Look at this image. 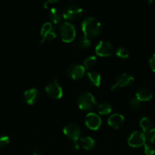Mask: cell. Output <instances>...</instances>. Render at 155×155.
I'll return each mask as SVG.
<instances>
[{
    "mask_svg": "<svg viewBox=\"0 0 155 155\" xmlns=\"http://www.w3.org/2000/svg\"><path fill=\"white\" fill-rule=\"evenodd\" d=\"M81 30L87 37L94 38L101 33L102 26L95 17L89 16L85 18L81 22Z\"/></svg>",
    "mask_w": 155,
    "mask_h": 155,
    "instance_id": "1",
    "label": "cell"
},
{
    "mask_svg": "<svg viewBox=\"0 0 155 155\" xmlns=\"http://www.w3.org/2000/svg\"><path fill=\"white\" fill-rule=\"evenodd\" d=\"M77 103L78 107L84 110H92L97 105V101L94 95L89 92H81L78 97Z\"/></svg>",
    "mask_w": 155,
    "mask_h": 155,
    "instance_id": "2",
    "label": "cell"
},
{
    "mask_svg": "<svg viewBox=\"0 0 155 155\" xmlns=\"http://www.w3.org/2000/svg\"><path fill=\"white\" fill-rule=\"evenodd\" d=\"M59 33L62 40L65 42H71L75 39V27L70 22L61 23L59 25Z\"/></svg>",
    "mask_w": 155,
    "mask_h": 155,
    "instance_id": "3",
    "label": "cell"
},
{
    "mask_svg": "<svg viewBox=\"0 0 155 155\" xmlns=\"http://www.w3.org/2000/svg\"><path fill=\"white\" fill-rule=\"evenodd\" d=\"M46 92L52 98L59 99L62 98L63 95V89L60 86L56 78H54L51 82L48 83L45 87Z\"/></svg>",
    "mask_w": 155,
    "mask_h": 155,
    "instance_id": "4",
    "label": "cell"
},
{
    "mask_svg": "<svg viewBox=\"0 0 155 155\" xmlns=\"http://www.w3.org/2000/svg\"><path fill=\"white\" fill-rule=\"evenodd\" d=\"M63 133L65 136L71 139L73 143H78L81 133L80 127L74 123H69L66 124L63 128Z\"/></svg>",
    "mask_w": 155,
    "mask_h": 155,
    "instance_id": "5",
    "label": "cell"
},
{
    "mask_svg": "<svg viewBox=\"0 0 155 155\" xmlns=\"http://www.w3.org/2000/svg\"><path fill=\"white\" fill-rule=\"evenodd\" d=\"M83 13V9L81 7L77 5L71 4L67 6L62 13L63 18L68 21H74L78 19Z\"/></svg>",
    "mask_w": 155,
    "mask_h": 155,
    "instance_id": "6",
    "label": "cell"
},
{
    "mask_svg": "<svg viewBox=\"0 0 155 155\" xmlns=\"http://www.w3.org/2000/svg\"><path fill=\"white\" fill-rule=\"evenodd\" d=\"M40 35L42 37L40 39L41 43L55 39L56 36V30L53 24L50 22L44 23L41 27Z\"/></svg>",
    "mask_w": 155,
    "mask_h": 155,
    "instance_id": "7",
    "label": "cell"
},
{
    "mask_svg": "<svg viewBox=\"0 0 155 155\" xmlns=\"http://www.w3.org/2000/svg\"><path fill=\"white\" fill-rule=\"evenodd\" d=\"M67 74L73 80H79L84 75L85 68L80 64H71L67 68Z\"/></svg>",
    "mask_w": 155,
    "mask_h": 155,
    "instance_id": "8",
    "label": "cell"
},
{
    "mask_svg": "<svg viewBox=\"0 0 155 155\" xmlns=\"http://www.w3.org/2000/svg\"><path fill=\"white\" fill-rule=\"evenodd\" d=\"M145 142V135L143 132L138 130L132 132L128 138V144L132 147H140L144 145Z\"/></svg>",
    "mask_w": 155,
    "mask_h": 155,
    "instance_id": "9",
    "label": "cell"
},
{
    "mask_svg": "<svg viewBox=\"0 0 155 155\" xmlns=\"http://www.w3.org/2000/svg\"><path fill=\"white\" fill-rule=\"evenodd\" d=\"M95 51L96 54H98L99 56L106 57V56H109L112 54L113 48H112V45L109 41L101 40L96 45Z\"/></svg>",
    "mask_w": 155,
    "mask_h": 155,
    "instance_id": "10",
    "label": "cell"
},
{
    "mask_svg": "<svg viewBox=\"0 0 155 155\" xmlns=\"http://www.w3.org/2000/svg\"><path fill=\"white\" fill-rule=\"evenodd\" d=\"M134 82V77L132 74H129V73H123V74H120L118 77L116 78L115 83L111 87V89H116L118 87H126V86H130Z\"/></svg>",
    "mask_w": 155,
    "mask_h": 155,
    "instance_id": "11",
    "label": "cell"
},
{
    "mask_svg": "<svg viewBox=\"0 0 155 155\" xmlns=\"http://www.w3.org/2000/svg\"><path fill=\"white\" fill-rule=\"evenodd\" d=\"M101 124L102 121L100 117L94 112H90L85 117V124L88 128L93 130H96L100 128Z\"/></svg>",
    "mask_w": 155,
    "mask_h": 155,
    "instance_id": "12",
    "label": "cell"
},
{
    "mask_svg": "<svg viewBox=\"0 0 155 155\" xmlns=\"http://www.w3.org/2000/svg\"><path fill=\"white\" fill-rule=\"evenodd\" d=\"M39 91L36 88H31L26 90L24 93V99L27 104H33L39 99Z\"/></svg>",
    "mask_w": 155,
    "mask_h": 155,
    "instance_id": "13",
    "label": "cell"
},
{
    "mask_svg": "<svg viewBox=\"0 0 155 155\" xmlns=\"http://www.w3.org/2000/svg\"><path fill=\"white\" fill-rule=\"evenodd\" d=\"M135 96L140 101H148L153 97V92L147 87H140L137 89Z\"/></svg>",
    "mask_w": 155,
    "mask_h": 155,
    "instance_id": "14",
    "label": "cell"
},
{
    "mask_svg": "<svg viewBox=\"0 0 155 155\" xmlns=\"http://www.w3.org/2000/svg\"><path fill=\"white\" fill-rule=\"evenodd\" d=\"M124 117L119 113H114L111 114L108 118V124L113 128L118 129L122 127L124 123Z\"/></svg>",
    "mask_w": 155,
    "mask_h": 155,
    "instance_id": "15",
    "label": "cell"
},
{
    "mask_svg": "<svg viewBox=\"0 0 155 155\" xmlns=\"http://www.w3.org/2000/svg\"><path fill=\"white\" fill-rule=\"evenodd\" d=\"M87 77H88V81L90 82L91 85L96 86V87L100 86V83H101V76L97 71H89V72L87 73Z\"/></svg>",
    "mask_w": 155,
    "mask_h": 155,
    "instance_id": "16",
    "label": "cell"
},
{
    "mask_svg": "<svg viewBox=\"0 0 155 155\" xmlns=\"http://www.w3.org/2000/svg\"><path fill=\"white\" fill-rule=\"evenodd\" d=\"M49 18H50L52 22L54 24H59L61 22L62 18V14L61 13L60 10L56 7H53L50 8V12H49Z\"/></svg>",
    "mask_w": 155,
    "mask_h": 155,
    "instance_id": "17",
    "label": "cell"
},
{
    "mask_svg": "<svg viewBox=\"0 0 155 155\" xmlns=\"http://www.w3.org/2000/svg\"><path fill=\"white\" fill-rule=\"evenodd\" d=\"M81 144L86 150H91L95 146V141L91 136H84L81 139Z\"/></svg>",
    "mask_w": 155,
    "mask_h": 155,
    "instance_id": "18",
    "label": "cell"
},
{
    "mask_svg": "<svg viewBox=\"0 0 155 155\" xmlns=\"http://www.w3.org/2000/svg\"><path fill=\"white\" fill-rule=\"evenodd\" d=\"M112 110V105L107 101H103L97 106V111L100 114H108Z\"/></svg>",
    "mask_w": 155,
    "mask_h": 155,
    "instance_id": "19",
    "label": "cell"
},
{
    "mask_svg": "<svg viewBox=\"0 0 155 155\" xmlns=\"http://www.w3.org/2000/svg\"><path fill=\"white\" fill-rule=\"evenodd\" d=\"M139 125L141 127V130H142L143 133H146L148 130H150L152 127V121L147 117H143L141 120H140Z\"/></svg>",
    "mask_w": 155,
    "mask_h": 155,
    "instance_id": "20",
    "label": "cell"
},
{
    "mask_svg": "<svg viewBox=\"0 0 155 155\" xmlns=\"http://www.w3.org/2000/svg\"><path fill=\"white\" fill-rule=\"evenodd\" d=\"M74 44L76 46L79 47V48H87L91 45V40L89 38L83 35V36H80L76 39Z\"/></svg>",
    "mask_w": 155,
    "mask_h": 155,
    "instance_id": "21",
    "label": "cell"
},
{
    "mask_svg": "<svg viewBox=\"0 0 155 155\" xmlns=\"http://www.w3.org/2000/svg\"><path fill=\"white\" fill-rule=\"evenodd\" d=\"M97 63V57L94 55H90L84 60V67L86 68H92Z\"/></svg>",
    "mask_w": 155,
    "mask_h": 155,
    "instance_id": "22",
    "label": "cell"
},
{
    "mask_svg": "<svg viewBox=\"0 0 155 155\" xmlns=\"http://www.w3.org/2000/svg\"><path fill=\"white\" fill-rule=\"evenodd\" d=\"M115 53L118 57L121 58H126L129 57V50L124 46L118 47V48L115 49Z\"/></svg>",
    "mask_w": 155,
    "mask_h": 155,
    "instance_id": "23",
    "label": "cell"
},
{
    "mask_svg": "<svg viewBox=\"0 0 155 155\" xmlns=\"http://www.w3.org/2000/svg\"><path fill=\"white\" fill-rule=\"evenodd\" d=\"M146 142L150 144L155 143V128H151L150 130L144 133Z\"/></svg>",
    "mask_w": 155,
    "mask_h": 155,
    "instance_id": "24",
    "label": "cell"
},
{
    "mask_svg": "<svg viewBox=\"0 0 155 155\" xmlns=\"http://www.w3.org/2000/svg\"><path fill=\"white\" fill-rule=\"evenodd\" d=\"M129 106L133 110H137V109H139L141 107V101L138 99L137 98H132L129 100Z\"/></svg>",
    "mask_w": 155,
    "mask_h": 155,
    "instance_id": "25",
    "label": "cell"
},
{
    "mask_svg": "<svg viewBox=\"0 0 155 155\" xmlns=\"http://www.w3.org/2000/svg\"><path fill=\"white\" fill-rule=\"evenodd\" d=\"M144 153L147 155H153L155 153V149L152 144L147 142L144 144Z\"/></svg>",
    "mask_w": 155,
    "mask_h": 155,
    "instance_id": "26",
    "label": "cell"
},
{
    "mask_svg": "<svg viewBox=\"0 0 155 155\" xmlns=\"http://www.w3.org/2000/svg\"><path fill=\"white\" fill-rule=\"evenodd\" d=\"M9 143V137L6 135H0V147H5Z\"/></svg>",
    "mask_w": 155,
    "mask_h": 155,
    "instance_id": "27",
    "label": "cell"
},
{
    "mask_svg": "<svg viewBox=\"0 0 155 155\" xmlns=\"http://www.w3.org/2000/svg\"><path fill=\"white\" fill-rule=\"evenodd\" d=\"M149 64L152 71L155 73V53L149 59Z\"/></svg>",
    "mask_w": 155,
    "mask_h": 155,
    "instance_id": "28",
    "label": "cell"
}]
</instances>
